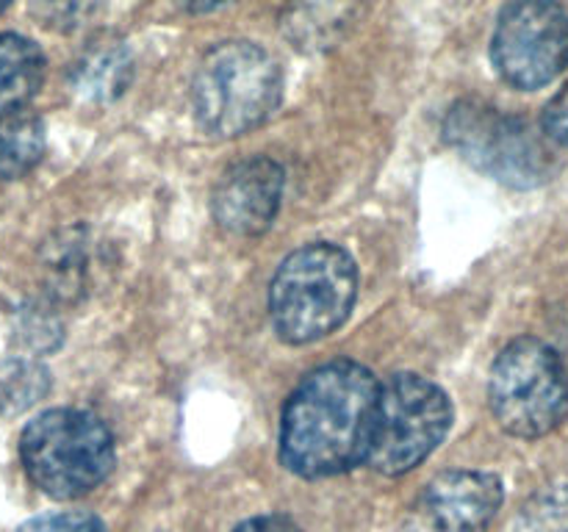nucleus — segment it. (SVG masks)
Instances as JSON below:
<instances>
[{"label": "nucleus", "instance_id": "1", "mask_svg": "<svg viewBox=\"0 0 568 532\" xmlns=\"http://www.w3.org/2000/svg\"><path fill=\"white\" fill-rule=\"evenodd\" d=\"M381 382L353 360L311 371L283 408L281 460L308 480L336 477L369 458Z\"/></svg>", "mask_w": 568, "mask_h": 532}, {"label": "nucleus", "instance_id": "2", "mask_svg": "<svg viewBox=\"0 0 568 532\" xmlns=\"http://www.w3.org/2000/svg\"><path fill=\"white\" fill-rule=\"evenodd\" d=\"M358 294V269L336 244L316 242L288 255L270 288V314L277 336L311 344L347 321Z\"/></svg>", "mask_w": 568, "mask_h": 532}, {"label": "nucleus", "instance_id": "3", "mask_svg": "<svg viewBox=\"0 0 568 532\" xmlns=\"http://www.w3.org/2000/svg\"><path fill=\"white\" fill-rule=\"evenodd\" d=\"M283 98V72L270 50L233 39L200 59L192 81L194 116L209 133L242 136L266 120Z\"/></svg>", "mask_w": 568, "mask_h": 532}, {"label": "nucleus", "instance_id": "4", "mask_svg": "<svg viewBox=\"0 0 568 532\" xmlns=\"http://www.w3.org/2000/svg\"><path fill=\"white\" fill-rule=\"evenodd\" d=\"M20 458L39 491L53 499H78L109 477L114 436L89 410H44L22 430Z\"/></svg>", "mask_w": 568, "mask_h": 532}, {"label": "nucleus", "instance_id": "5", "mask_svg": "<svg viewBox=\"0 0 568 532\" xmlns=\"http://www.w3.org/2000/svg\"><path fill=\"white\" fill-rule=\"evenodd\" d=\"M494 419L516 438H541L568 416V375L541 338H516L497 355L488 377Z\"/></svg>", "mask_w": 568, "mask_h": 532}, {"label": "nucleus", "instance_id": "6", "mask_svg": "<svg viewBox=\"0 0 568 532\" xmlns=\"http://www.w3.org/2000/svg\"><path fill=\"white\" fill-rule=\"evenodd\" d=\"M444 139L475 170L514 188H532L552 172V153L527 120L477 100H460L444 116Z\"/></svg>", "mask_w": 568, "mask_h": 532}, {"label": "nucleus", "instance_id": "7", "mask_svg": "<svg viewBox=\"0 0 568 532\" xmlns=\"http://www.w3.org/2000/svg\"><path fill=\"white\" fill-rule=\"evenodd\" d=\"M453 427V402L422 375H394L381 386L366 463L386 477L408 474L430 458Z\"/></svg>", "mask_w": 568, "mask_h": 532}, {"label": "nucleus", "instance_id": "8", "mask_svg": "<svg viewBox=\"0 0 568 532\" xmlns=\"http://www.w3.org/2000/svg\"><path fill=\"white\" fill-rule=\"evenodd\" d=\"M499 75L516 89H541L568 66V14L555 0H514L491 39Z\"/></svg>", "mask_w": 568, "mask_h": 532}, {"label": "nucleus", "instance_id": "9", "mask_svg": "<svg viewBox=\"0 0 568 532\" xmlns=\"http://www.w3.org/2000/svg\"><path fill=\"white\" fill-rule=\"evenodd\" d=\"M503 499L497 474L475 469L444 471L416 497L408 513V532H486Z\"/></svg>", "mask_w": 568, "mask_h": 532}, {"label": "nucleus", "instance_id": "10", "mask_svg": "<svg viewBox=\"0 0 568 532\" xmlns=\"http://www.w3.org/2000/svg\"><path fill=\"white\" fill-rule=\"evenodd\" d=\"M283 166L266 155L233 164L214 188V219L231 236H258L275 222L283 197Z\"/></svg>", "mask_w": 568, "mask_h": 532}, {"label": "nucleus", "instance_id": "11", "mask_svg": "<svg viewBox=\"0 0 568 532\" xmlns=\"http://www.w3.org/2000/svg\"><path fill=\"white\" fill-rule=\"evenodd\" d=\"M364 0H288L281 33L300 53H325L355 28Z\"/></svg>", "mask_w": 568, "mask_h": 532}, {"label": "nucleus", "instance_id": "12", "mask_svg": "<svg viewBox=\"0 0 568 532\" xmlns=\"http://www.w3.org/2000/svg\"><path fill=\"white\" fill-rule=\"evenodd\" d=\"M133 81V55L125 42L98 37L81 50L70 70V89L81 103L109 105L125 94Z\"/></svg>", "mask_w": 568, "mask_h": 532}, {"label": "nucleus", "instance_id": "13", "mask_svg": "<svg viewBox=\"0 0 568 532\" xmlns=\"http://www.w3.org/2000/svg\"><path fill=\"white\" fill-rule=\"evenodd\" d=\"M44 81V53L20 33L0 37V116L22 111Z\"/></svg>", "mask_w": 568, "mask_h": 532}, {"label": "nucleus", "instance_id": "14", "mask_svg": "<svg viewBox=\"0 0 568 532\" xmlns=\"http://www.w3.org/2000/svg\"><path fill=\"white\" fill-rule=\"evenodd\" d=\"M44 122L31 111L0 116V181L31 172L44 155Z\"/></svg>", "mask_w": 568, "mask_h": 532}, {"label": "nucleus", "instance_id": "15", "mask_svg": "<svg viewBox=\"0 0 568 532\" xmlns=\"http://www.w3.org/2000/svg\"><path fill=\"white\" fill-rule=\"evenodd\" d=\"M50 391V371L39 360H0V416H17L33 408Z\"/></svg>", "mask_w": 568, "mask_h": 532}, {"label": "nucleus", "instance_id": "16", "mask_svg": "<svg viewBox=\"0 0 568 532\" xmlns=\"http://www.w3.org/2000/svg\"><path fill=\"white\" fill-rule=\"evenodd\" d=\"M516 532H568V485H547L521 508Z\"/></svg>", "mask_w": 568, "mask_h": 532}, {"label": "nucleus", "instance_id": "17", "mask_svg": "<svg viewBox=\"0 0 568 532\" xmlns=\"http://www.w3.org/2000/svg\"><path fill=\"white\" fill-rule=\"evenodd\" d=\"M39 20L55 31L78 28L94 11V0H33Z\"/></svg>", "mask_w": 568, "mask_h": 532}, {"label": "nucleus", "instance_id": "18", "mask_svg": "<svg viewBox=\"0 0 568 532\" xmlns=\"http://www.w3.org/2000/svg\"><path fill=\"white\" fill-rule=\"evenodd\" d=\"M17 532H109L103 521L83 510H67V513H44L22 524Z\"/></svg>", "mask_w": 568, "mask_h": 532}, {"label": "nucleus", "instance_id": "19", "mask_svg": "<svg viewBox=\"0 0 568 532\" xmlns=\"http://www.w3.org/2000/svg\"><path fill=\"white\" fill-rule=\"evenodd\" d=\"M544 133L552 142L566 144L568 147V83L555 94L544 109Z\"/></svg>", "mask_w": 568, "mask_h": 532}, {"label": "nucleus", "instance_id": "20", "mask_svg": "<svg viewBox=\"0 0 568 532\" xmlns=\"http://www.w3.org/2000/svg\"><path fill=\"white\" fill-rule=\"evenodd\" d=\"M233 532H300V526L294 524L286 515H255V519L239 524Z\"/></svg>", "mask_w": 568, "mask_h": 532}, {"label": "nucleus", "instance_id": "21", "mask_svg": "<svg viewBox=\"0 0 568 532\" xmlns=\"http://www.w3.org/2000/svg\"><path fill=\"white\" fill-rule=\"evenodd\" d=\"M175 3L183 11H189V14H205V11H214L220 6H225L227 0H175Z\"/></svg>", "mask_w": 568, "mask_h": 532}, {"label": "nucleus", "instance_id": "22", "mask_svg": "<svg viewBox=\"0 0 568 532\" xmlns=\"http://www.w3.org/2000/svg\"><path fill=\"white\" fill-rule=\"evenodd\" d=\"M9 6H11V0H0V14H3V11L9 9Z\"/></svg>", "mask_w": 568, "mask_h": 532}]
</instances>
